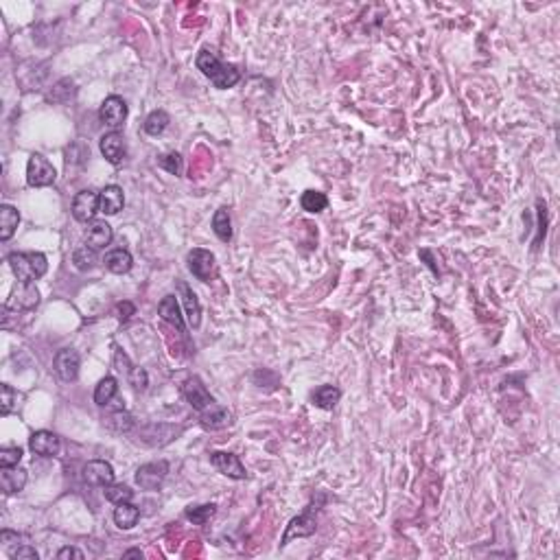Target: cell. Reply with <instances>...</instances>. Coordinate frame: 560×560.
<instances>
[{"instance_id":"cell-23","label":"cell","mask_w":560,"mask_h":560,"mask_svg":"<svg viewBox=\"0 0 560 560\" xmlns=\"http://www.w3.org/2000/svg\"><path fill=\"white\" fill-rule=\"evenodd\" d=\"M26 486V471L18 467H9L0 471V488L5 495H16Z\"/></svg>"},{"instance_id":"cell-25","label":"cell","mask_w":560,"mask_h":560,"mask_svg":"<svg viewBox=\"0 0 560 560\" xmlns=\"http://www.w3.org/2000/svg\"><path fill=\"white\" fill-rule=\"evenodd\" d=\"M342 399V390L335 385H320L311 392V403L320 409H333Z\"/></svg>"},{"instance_id":"cell-34","label":"cell","mask_w":560,"mask_h":560,"mask_svg":"<svg viewBox=\"0 0 560 560\" xmlns=\"http://www.w3.org/2000/svg\"><path fill=\"white\" fill-rule=\"evenodd\" d=\"M103 495H106L108 502H112L116 506V504H125V502L134 499V490L125 484H110V486H106Z\"/></svg>"},{"instance_id":"cell-6","label":"cell","mask_w":560,"mask_h":560,"mask_svg":"<svg viewBox=\"0 0 560 560\" xmlns=\"http://www.w3.org/2000/svg\"><path fill=\"white\" fill-rule=\"evenodd\" d=\"M57 173L53 169V164L40 156V153H33L29 158V164H26V182L29 186H36V188H44V186H51L55 182Z\"/></svg>"},{"instance_id":"cell-15","label":"cell","mask_w":560,"mask_h":560,"mask_svg":"<svg viewBox=\"0 0 560 560\" xmlns=\"http://www.w3.org/2000/svg\"><path fill=\"white\" fill-rule=\"evenodd\" d=\"M29 449L40 455V457H55L61 449V440L59 436H55L53 432H36V434H31L29 438Z\"/></svg>"},{"instance_id":"cell-41","label":"cell","mask_w":560,"mask_h":560,"mask_svg":"<svg viewBox=\"0 0 560 560\" xmlns=\"http://www.w3.org/2000/svg\"><path fill=\"white\" fill-rule=\"evenodd\" d=\"M114 313H116V317H118L121 322H127V320H129L131 315H134V313H136V307H134V305H131V302H127V300H125V302H118V305H116Z\"/></svg>"},{"instance_id":"cell-35","label":"cell","mask_w":560,"mask_h":560,"mask_svg":"<svg viewBox=\"0 0 560 560\" xmlns=\"http://www.w3.org/2000/svg\"><path fill=\"white\" fill-rule=\"evenodd\" d=\"M158 167L164 169L171 175H182V156L178 151H171V153H164L158 158Z\"/></svg>"},{"instance_id":"cell-42","label":"cell","mask_w":560,"mask_h":560,"mask_svg":"<svg viewBox=\"0 0 560 560\" xmlns=\"http://www.w3.org/2000/svg\"><path fill=\"white\" fill-rule=\"evenodd\" d=\"M0 543H3L5 547H9V545H18V543H22V536H20L18 532L3 530V532H0Z\"/></svg>"},{"instance_id":"cell-43","label":"cell","mask_w":560,"mask_h":560,"mask_svg":"<svg viewBox=\"0 0 560 560\" xmlns=\"http://www.w3.org/2000/svg\"><path fill=\"white\" fill-rule=\"evenodd\" d=\"M57 558H59V560H68V558L83 560V551H79L77 547H61V549L57 551Z\"/></svg>"},{"instance_id":"cell-24","label":"cell","mask_w":560,"mask_h":560,"mask_svg":"<svg viewBox=\"0 0 560 560\" xmlns=\"http://www.w3.org/2000/svg\"><path fill=\"white\" fill-rule=\"evenodd\" d=\"M20 223V213L16 206L11 204H3L0 206V241H9Z\"/></svg>"},{"instance_id":"cell-11","label":"cell","mask_w":560,"mask_h":560,"mask_svg":"<svg viewBox=\"0 0 560 560\" xmlns=\"http://www.w3.org/2000/svg\"><path fill=\"white\" fill-rule=\"evenodd\" d=\"M40 305V291L33 282H20L18 287H14L9 300H7V309L14 311H31Z\"/></svg>"},{"instance_id":"cell-27","label":"cell","mask_w":560,"mask_h":560,"mask_svg":"<svg viewBox=\"0 0 560 560\" xmlns=\"http://www.w3.org/2000/svg\"><path fill=\"white\" fill-rule=\"evenodd\" d=\"M112 516H114V523L118 525L121 530H131L138 523V519H141V510L131 502H125V504H116Z\"/></svg>"},{"instance_id":"cell-32","label":"cell","mask_w":560,"mask_h":560,"mask_svg":"<svg viewBox=\"0 0 560 560\" xmlns=\"http://www.w3.org/2000/svg\"><path fill=\"white\" fill-rule=\"evenodd\" d=\"M300 206L307 213H322L328 206V197L320 190H305L300 197Z\"/></svg>"},{"instance_id":"cell-1","label":"cell","mask_w":560,"mask_h":560,"mask_svg":"<svg viewBox=\"0 0 560 560\" xmlns=\"http://www.w3.org/2000/svg\"><path fill=\"white\" fill-rule=\"evenodd\" d=\"M195 66H197V71H200L204 77H208L213 81V86L219 88V90L235 88L241 79V73H239L237 66L219 61V57L215 53H210L208 49L197 53Z\"/></svg>"},{"instance_id":"cell-9","label":"cell","mask_w":560,"mask_h":560,"mask_svg":"<svg viewBox=\"0 0 560 560\" xmlns=\"http://www.w3.org/2000/svg\"><path fill=\"white\" fill-rule=\"evenodd\" d=\"M79 368H81V359L77 355V350L73 348H63L55 355L53 359V370L57 372V377L66 383H73L79 377Z\"/></svg>"},{"instance_id":"cell-29","label":"cell","mask_w":560,"mask_h":560,"mask_svg":"<svg viewBox=\"0 0 560 560\" xmlns=\"http://www.w3.org/2000/svg\"><path fill=\"white\" fill-rule=\"evenodd\" d=\"M169 123H171V118H169L167 112H164V110H153V112L145 118L143 129H145V134H149V136H160L162 131L169 127Z\"/></svg>"},{"instance_id":"cell-14","label":"cell","mask_w":560,"mask_h":560,"mask_svg":"<svg viewBox=\"0 0 560 560\" xmlns=\"http://www.w3.org/2000/svg\"><path fill=\"white\" fill-rule=\"evenodd\" d=\"M98 213V193L94 190H81L73 200V217L79 223H90L94 221Z\"/></svg>"},{"instance_id":"cell-5","label":"cell","mask_w":560,"mask_h":560,"mask_svg":"<svg viewBox=\"0 0 560 560\" xmlns=\"http://www.w3.org/2000/svg\"><path fill=\"white\" fill-rule=\"evenodd\" d=\"M315 514H317V508L311 504L302 514L291 519L289 525H287V530H285V536H282V541H280V547H285L291 539H307V536L315 534V530H317Z\"/></svg>"},{"instance_id":"cell-17","label":"cell","mask_w":560,"mask_h":560,"mask_svg":"<svg viewBox=\"0 0 560 560\" xmlns=\"http://www.w3.org/2000/svg\"><path fill=\"white\" fill-rule=\"evenodd\" d=\"M178 291L182 295V305H184V311H186L188 326L190 328H200V324H202V305H200V300H197L195 291L184 280H178Z\"/></svg>"},{"instance_id":"cell-13","label":"cell","mask_w":560,"mask_h":560,"mask_svg":"<svg viewBox=\"0 0 560 560\" xmlns=\"http://www.w3.org/2000/svg\"><path fill=\"white\" fill-rule=\"evenodd\" d=\"M81 477L86 484L90 486H110L114 484V469L110 462H103V459H92V462H88L81 471Z\"/></svg>"},{"instance_id":"cell-40","label":"cell","mask_w":560,"mask_h":560,"mask_svg":"<svg viewBox=\"0 0 560 560\" xmlns=\"http://www.w3.org/2000/svg\"><path fill=\"white\" fill-rule=\"evenodd\" d=\"M11 560H38V551L36 547H31V545H18V549H11L9 551Z\"/></svg>"},{"instance_id":"cell-2","label":"cell","mask_w":560,"mask_h":560,"mask_svg":"<svg viewBox=\"0 0 560 560\" xmlns=\"http://www.w3.org/2000/svg\"><path fill=\"white\" fill-rule=\"evenodd\" d=\"M7 263L18 282H36L49 272V260L42 252H14Z\"/></svg>"},{"instance_id":"cell-21","label":"cell","mask_w":560,"mask_h":560,"mask_svg":"<svg viewBox=\"0 0 560 560\" xmlns=\"http://www.w3.org/2000/svg\"><path fill=\"white\" fill-rule=\"evenodd\" d=\"M112 239H114V233L108 221H90V225L86 228V245H90L94 250L110 245Z\"/></svg>"},{"instance_id":"cell-7","label":"cell","mask_w":560,"mask_h":560,"mask_svg":"<svg viewBox=\"0 0 560 560\" xmlns=\"http://www.w3.org/2000/svg\"><path fill=\"white\" fill-rule=\"evenodd\" d=\"M186 263H188V270L190 274L202 280V282H208L213 276H215V270H217V263H215V254L208 252V250H202V248H195L188 252L186 256Z\"/></svg>"},{"instance_id":"cell-16","label":"cell","mask_w":560,"mask_h":560,"mask_svg":"<svg viewBox=\"0 0 560 560\" xmlns=\"http://www.w3.org/2000/svg\"><path fill=\"white\" fill-rule=\"evenodd\" d=\"M103 427H106L110 434H114V436H127V434L134 432L136 420H134V416H131L127 409L116 407L114 412H108V414L103 416Z\"/></svg>"},{"instance_id":"cell-10","label":"cell","mask_w":560,"mask_h":560,"mask_svg":"<svg viewBox=\"0 0 560 560\" xmlns=\"http://www.w3.org/2000/svg\"><path fill=\"white\" fill-rule=\"evenodd\" d=\"M210 464L221 473V475H225V477H230V479H237V482H241V479H245L248 477V471H245V467L241 464V459H239V455H235V453H225V451H213L210 453Z\"/></svg>"},{"instance_id":"cell-39","label":"cell","mask_w":560,"mask_h":560,"mask_svg":"<svg viewBox=\"0 0 560 560\" xmlns=\"http://www.w3.org/2000/svg\"><path fill=\"white\" fill-rule=\"evenodd\" d=\"M114 368L123 375V377H127L129 375V370L134 368L131 366V361H129V357L121 350V348H114Z\"/></svg>"},{"instance_id":"cell-44","label":"cell","mask_w":560,"mask_h":560,"mask_svg":"<svg viewBox=\"0 0 560 560\" xmlns=\"http://www.w3.org/2000/svg\"><path fill=\"white\" fill-rule=\"evenodd\" d=\"M123 558H143V551L141 549H127L123 554Z\"/></svg>"},{"instance_id":"cell-28","label":"cell","mask_w":560,"mask_h":560,"mask_svg":"<svg viewBox=\"0 0 560 560\" xmlns=\"http://www.w3.org/2000/svg\"><path fill=\"white\" fill-rule=\"evenodd\" d=\"M116 394H118V381L114 377H106L94 387V403L98 407H108L116 399Z\"/></svg>"},{"instance_id":"cell-18","label":"cell","mask_w":560,"mask_h":560,"mask_svg":"<svg viewBox=\"0 0 560 560\" xmlns=\"http://www.w3.org/2000/svg\"><path fill=\"white\" fill-rule=\"evenodd\" d=\"M123 206H125V193L121 186L110 184L98 193V213L112 217V215H118L123 210Z\"/></svg>"},{"instance_id":"cell-38","label":"cell","mask_w":560,"mask_h":560,"mask_svg":"<svg viewBox=\"0 0 560 560\" xmlns=\"http://www.w3.org/2000/svg\"><path fill=\"white\" fill-rule=\"evenodd\" d=\"M127 381H129V385L134 387V390H147V385H149V377H147V370L145 368H138V366H134L129 370V375L125 377Z\"/></svg>"},{"instance_id":"cell-20","label":"cell","mask_w":560,"mask_h":560,"mask_svg":"<svg viewBox=\"0 0 560 560\" xmlns=\"http://www.w3.org/2000/svg\"><path fill=\"white\" fill-rule=\"evenodd\" d=\"M200 424L206 432H221V429H225V427L233 424V414H230L225 407L215 403L213 407H208L200 414Z\"/></svg>"},{"instance_id":"cell-33","label":"cell","mask_w":560,"mask_h":560,"mask_svg":"<svg viewBox=\"0 0 560 560\" xmlns=\"http://www.w3.org/2000/svg\"><path fill=\"white\" fill-rule=\"evenodd\" d=\"M215 512H217V506L215 504H204V506H190V508H186V512H184V516L193 523V525H206L213 516H215Z\"/></svg>"},{"instance_id":"cell-4","label":"cell","mask_w":560,"mask_h":560,"mask_svg":"<svg viewBox=\"0 0 560 560\" xmlns=\"http://www.w3.org/2000/svg\"><path fill=\"white\" fill-rule=\"evenodd\" d=\"M182 397L186 399V403L195 409V412H204L208 407H213L217 401L213 399V394L206 390L204 381L200 377H188L184 383H182Z\"/></svg>"},{"instance_id":"cell-22","label":"cell","mask_w":560,"mask_h":560,"mask_svg":"<svg viewBox=\"0 0 560 560\" xmlns=\"http://www.w3.org/2000/svg\"><path fill=\"white\" fill-rule=\"evenodd\" d=\"M98 149H101L103 158L110 162V164H121L123 158H125V141L123 136L118 134V131H110V134H106L101 138V143H98Z\"/></svg>"},{"instance_id":"cell-31","label":"cell","mask_w":560,"mask_h":560,"mask_svg":"<svg viewBox=\"0 0 560 560\" xmlns=\"http://www.w3.org/2000/svg\"><path fill=\"white\" fill-rule=\"evenodd\" d=\"M96 260H98L96 250L90 248V245H81V248H77L75 254H73V265H75L79 272H88V270H92V268L96 265Z\"/></svg>"},{"instance_id":"cell-30","label":"cell","mask_w":560,"mask_h":560,"mask_svg":"<svg viewBox=\"0 0 560 560\" xmlns=\"http://www.w3.org/2000/svg\"><path fill=\"white\" fill-rule=\"evenodd\" d=\"M213 230H215V235L228 243L230 239H233V219H230V213L228 208H219L213 217Z\"/></svg>"},{"instance_id":"cell-8","label":"cell","mask_w":560,"mask_h":560,"mask_svg":"<svg viewBox=\"0 0 560 560\" xmlns=\"http://www.w3.org/2000/svg\"><path fill=\"white\" fill-rule=\"evenodd\" d=\"M167 475H169V462L167 459H158V462L143 464L136 471V484L143 490H158L162 482L167 479Z\"/></svg>"},{"instance_id":"cell-37","label":"cell","mask_w":560,"mask_h":560,"mask_svg":"<svg viewBox=\"0 0 560 560\" xmlns=\"http://www.w3.org/2000/svg\"><path fill=\"white\" fill-rule=\"evenodd\" d=\"M22 459V449L20 447H3L0 449V467L9 469V467H18Z\"/></svg>"},{"instance_id":"cell-19","label":"cell","mask_w":560,"mask_h":560,"mask_svg":"<svg viewBox=\"0 0 560 560\" xmlns=\"http://www.w3.org/2000/svg\"><path fill=\"white\" fill-rule=\"evenodd\" d=\"M158 313L164 322L171 324L173 328H178V333H186L184 315H182V309H180V302H178L175 295H164L158 305Z\"/></svg>"},{"instance_id":"cell-36","label":"cell","mask_w":560,"mask_h":560,"mask_svg":"<svg viewBox=\"0 0 560 560\" xmlns=\"http://www.w3.org/2000/svg\"><path fill=\"white\" fill-rule=\"evenodd\" d=\"M0 394H3V401H0V414L9 416L14 412V407L18 405V392L11 385L3 383L0 385Z\"/></svg>"},{"instance_id":"cell-26","label":"cell","mask_w":560,"mask_h":560,"mask_svg":"<svg viewBox=\"0 0 560 560\" xmlns=\"http://www.w3.org/2000/svg\"><path fill=\"white\" fill-rule=\"evenodd\" d=\"M103 263H106V268H108L112 274H127L131 268H134V258H131V254H129L127 250H123V248L108 252L106 258H103Z\"/></svg>"},{"instance_id":"cell-12","label":"cell","mask_w":560,"mask_h":560,"mask_svg":"<svg viewBox=\"0 0 560 560\" xmlns=\"http://www.w3.org/2000/svg\"><path fill=\"white\" fill-rule=\"evenodd\" d=\"M125 118H127V103H125V98H121L116 94L108 96L101 103V108H98V121L112 129L123 127Z\"/></svg>"},{"instance_id":"cell-3","label":"cell","mask_w":560,"mask_h":560,"mask_svg":"<svg viewBox=\"0 0 560 560\" xmlns=\"http://www.w3.org/2000/svg\"><path fill=\"white\" fill-rule=\"evenodd\" d=\"M182 427L180 424H171V422H147L143 427H138V442L147 444V447H164L173 440H178V436H182Z\"/></svg>"}]
</instances>
